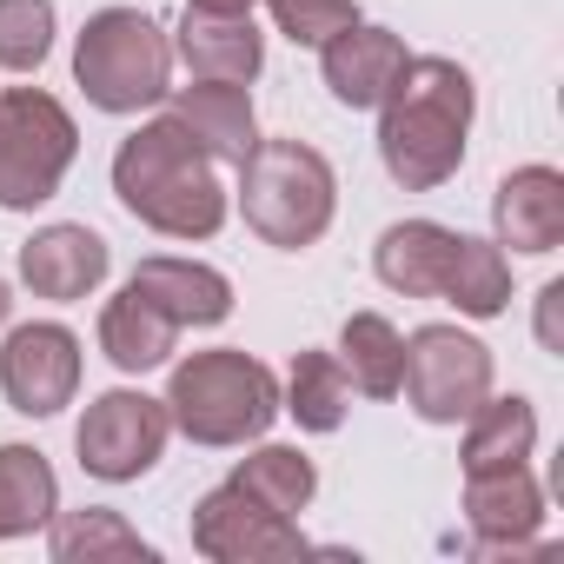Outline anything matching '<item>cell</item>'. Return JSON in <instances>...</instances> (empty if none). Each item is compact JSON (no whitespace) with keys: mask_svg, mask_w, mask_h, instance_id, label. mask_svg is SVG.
Returning a JSON list of instances; mask_svg holds the SVG:
<instances>
[{"mask_svg":"<svg viewBox=\"0 0 564 564\" xmlns=\"http://www.w3.org/2000/svg\"><path fill=\"white\" fill-rule=\"evenodd\" d=\"M471 113H478L471 74L445 54H412L399 87L379 100V160H386L392 186L438 193L465 166Z\"/></svg>","mask_w":564,"mask_h":564,"instance_id":"obj_1","label":"cell"},{"mask_svg":"<svg viewBox=\"0 0 564 564\" xmlns=\"http://www.w3.org/2000/svg\"><path fill=\"white\" fill-rule=\"evenodd\" d=\"M127 286H140L180 333L186 326H226L232 319V279L206 259H173V252H153L133 265Z\"/></svg>","mask_w":564,"mask_h":564,"instance_id":"obj_17","label":"cell"},{"mask_svg":"<svg viewBox=\"0 0 564 564\" xmlns=\"http://www.w3.org/2000/svg\"><path fill=\"white\" fill-rule=\"evenodd\" d=\"M232 485L246 498H259L265 511H279V518H300L319 498V465L300 445H259L252 438V452L232 465Z\"/></svg>","mask_w":564,"mask_h":564,"instance_id":"obj_22","label":"cell"},{"mask_svg":"<svg viewBox=\"0 0 564 564\" xmlns=\"http://www.w3.org/2000/svg\"><path fill=\"white\" fill-rule=\"evenodd\" d=\"M47 551L54 564H100V557H140L153 564V544L107 505H87V511H54L47 518Z\"/></svg>","mask_w":564,"mask_h":564,"instance_id":"obj_24","label":"cell"},{"mask_svg":"<svg viewBox=\"0 0 564 564\" xmlns=\"http://www.w3.org/2000/svg\"><path fill=\"white\" fill-rule=\"evenodd\" d=\"M54 0H0V74H41L54 54Z\"/></svg>","mask_w":564,"mask_h":564,"instance_id":"obj_27","label":"cell"},{"mask_svg":"<svg viewBox=\"0 0 564 564\" xmlns=\"http://www.w3.org/2000/svg\"><path fill=\"white\" fill-rule=\"evenodd\" d=\"M61 511V478L47 465V452L34 445H0V544L47 531V518Z\"/></svg>","mask_w":564,"mask_h":564,"instance_id":"obj_21","label":"cell"},{"mask_svg":"<svg viewBox=\"0 0 564 564\" xmlns=\"http://www.w3.org/2000/svg\"><path fill=\"white\" fill-rule=\"evenodd\" d=\"M74 87L87 107L127 120L173 94V34L147 8H100L74 41Z\"/></svg>","mask_w":564,"mask_h":564,"instance_id":"obj_5","label":"cell"},{"mask_svg":"<svg viewBox=\"0 0 564 564\" xmlns=\"http://www.w3.org/2000/svg\"><path fill=\"white\" fill-rule=\"evenodd\" d=\"M239 213L265 246L306 252L339 213V173L306 140H252V153L239 160Z\"/></svg>","mask_w":564,"mask_h":564,"instance_id":"obj_4","label":"cell"},{"mask_svg":"<svg viewBox=\"0 0 564 564\" xmlns=\"http://www.w3.org/2000/svg\"><path fill=\"white\" fill-rule=\"evenodd\" d=\"M173 120L193 133V147L213 160V166H239L259 140V120H252V94L239 80H193V87H173L166 94Z\"/></svg>","mask_w":564,"mask_h":564,"instance_id":"obj_16","label":"cell"},{"mask_svg":"<svg viewBox=\"0 0 564 564\" xmlns=\"http://www.w3.org/2000/svg\"><path fill=\"white\" fill-rule=\"evenodd\" d=\"M339 366L352 392L366 399H399V366H405V333L386 313H352L339 326Z\"/></svg>","mask_w":564,"mask_h":564,"instance_id":"obj_26","label":"cell"},{"mask_svg":"<svg viewBox=\"0 0 564 564\" xmlns=\"http://www.w3.org/2000/svg\"><path fill=\"white\" fill-rule=\"evenodd\" d=\"M279 412L300 432H339L352 412V379H346L339 352H300L286 386H279Z\"/></svg>","mask_w":564,"mask_h":564,"instance_id":"obj_23","label":"cell"},{"mask_svg":"<svg viewBox=\"0 0 564 564\" xmlns=\"http://www.w3.org/2000/svg\"><path fill=\"white\" fill-rule=\"evenodd\" d=\"M405 41L392 28H372V21H352L346 34H333L319 47V74H326V94L352 113H379V100L399 87L405 74Z\"/></svg>","mask_w":564,"mask_h":564,"instance_id":"obj_12","label":"cell"},{"mask_svg":"<svg viewBox=\"0 0 564 564\" xmlns=\"http://www.w3.org/2000/svg\"><path fill=\"white\" fill-rule=\"evenodd\" d=\"M399 392L425 425H465L471 405L491 392V346L465 326H419L405 339Z\"/></svg>","mask_w":564,"mask_h":564,"instance_id":"obj_7","label":"cell"},{"mask_svg":"<svg viewBox=\"0 0 564 564\" xmlns=\"http://www.w3.org/2000/svg\"><path fill=\"white\" fill-rule=\"evenodd\" d=\"M107 272H113V252L94 226L80 219H54L41 226L34 239H21V286L34 300H54V306H80L107 286Z\"/></svg>","mask_w":564,"mask_h":564,"instance_id":"obj_11","label":"cell"},{"mask_svg":"<svg viewBox=\"0 0 564 564\" xmlns=\"http://www.w3.org/2000/svg\"><path fill=\"white\" fill-rule=\"evenodd\" d=\"M531 445H538V412L524 392L511 399H478L471 419H465V471H505V465H531Z\"/></svg>","mask_w":564,"mask_h":564,"instance_id":"obj_20","label":"cell"},{"mask_svg":"<svg viewBox=\"0 0 564 564\" xmlns=\"http://www.w3.org/2000/svg\"><path fill=\"white\" fill-rule=\"evenodd\" d=\"M491 239L511 246V252H557L564 246V173L531 160V166H511L491 193Z\"/></svg>","mask_w":564,"mask_h":564,"instance_id":"obj_13","label":"cell"},{"mask_svg":"<svg viewBox=\"0 0 564 564\" xmlns=\"http://www.w3.org/2000/svg\"><path fill=\"white\" fill-rule=\"evenodd\" d=\"M173 346H180V326H173L140 286H120V293L100 306V352H107L127 379L160 372V366L173 359Z\"/></svg>","mask_w":564,"mask_h":564,"instance_id":"obj_19","label":"cell"},{"mask_svg":"<svg viewBox=\"0 0 564 564\" xmlns=\"http://www.w3.org/2000/svg\"><path fill=\"white\" fill-rule=\"evenodd\" d=\"M186 8H219V14H252V0H186Z\"/></svg>","mask_w":564,"mask_h":564,"instance_id":"obj_30","label":"cell"},{"mask_svg":"<svg viewBox=\"0 0 564 564\" xmlns=\"http://www.w3.org/2000/svg\"><path fill=\"white\" fill-rule=\"evenodd\" d=\"M113 199L160 239H213L232 213L226 186H219V166L193 147V133L160 113V120H140L120 153H113Z\"/></svg>","mask_w":564,"mask_h":564,"instance_id":"obj_2","label":"cell"},{"mask_svg":"<svg viewBox=\"0 0 564 564\" xmlns=\"http://www.w3.org/2000/svg\"><path fill=\"white\" fill-rule=\"evenodd\" d=\"M465 524L478 551H531L544 524V485L531 478V465L465 471Z\"/></svg>","mask_w":564,"mask_h":564,"instance_id":"obj_14","label":"cell"},{"mask_svg":"<svg viewBox=\"0 0 564 564\" xmlns=\"http://www.w3.org/2000/svg\"><path fill=\"white\" fill-rule=\"evenodd\" d=\"M557 300H564V286L551 279V286L538 293V339H544V352H564V346H557Z\"/></svg>","mask_w":564,"mask_h":564,"instance_id":"obj_29","label":"cell"},{"mask_svg":"<svg viewBox=\"0 0 564 564\" xmlns=\"http://www.w3.org/2000/svg\"><path fill=\"white\" fill-rule=\"evenodd\" d=\"M166 419H173V432H186L206 452L252 445L279 419V379H272L265 359H252L239 346L193 352L166 379Z\"/></svg>","mask_w":564,"mask_h":564,"instance_id":"obj_3","label":"cell"},{"mask_svg":"<svg viewBox=\"0 0 564 564\" xmlns=\"http://www.w3.org/2000/svg\"><path fill=\"white\" fill-rule=\"evenodd\" d=\"M438 300L458 306V319H498L511 306V259H505V246L458 232V252H452V272H445Z\"/></svg>","mask_w":564,"mask_h":564,"instance_id":"obj_25","label":"cell"},{"mask_svg":"<svg viewBox=\"0 0 564 564\" xmlns=\"http://www.w3.org/2000/svg\"><path fill=\"white\" fill-rule=\"evenodd\" d=\"M74 153H80V127L47 87L0 94V213L47 206L61 193Z\"/></svg>","mask_w":564,"mask_h":564,"instance_id":"obj_6","label":"cell"},{"mask_svg":"<svg viewBox=\"0 0 564 564\" xmlns=\"http://www.w3.org/2000/svg\"><path fill=\"white\" fill-rule=\"evenodd\" d=\"M193 551L213 564H272V557H300L306 531H300V518L265 511L259 498H246L226 478L193 505Z\"/></svg>","mask_w":564,"mask_h":564,"instance_id":"obj_10","label":"cell"},{"mask_svg":"<svg viewBox=\"0 0 564 564\" xmlns=\"http://www.w3.org/2000/svg\"><path fill=\"white\" fill-rule=\"evenodd\" d=\"M173 438V419H166V399H147L133 386H113L100 392L80 425H74V452H80V471L100 478V485H133L160 465Z\"/></svg>","mask_w":564,"mask_h":564,"instance_id":"obj_8","label":"cell"},{"mask_svg":"<svg viewBox=\"0 0 564 564\" xmlns=\"http://www.w3.org/2000/svg\"><path fill=\"white\" fill-rule=\"evenodd\" d=\"M173 61L193 80H259L265 67V34L252 14H219V8H186V21L173 28Z\"/></svg>","mask_w":564,"mask_h":564,"instance_id":"obj_15","label":"cell"},{"mask_svg":"<svg viewBox=\"0 0 564 564\" xmlns=\"http://www.w3.org/2000/svg\"><path fill=\"white\" fill-rule=\"evenodd\" d=\"M8 313H14V300H8V279H0V326H8Z\"/></svg>","mask_w":564,"mask_h":564,"instance_id":"obj_31","label":"cell"},{"mask_svg":"<svg viewBox=\"0 0 564 564\" xmlns=\"http://www.w3.org/2000/svg\"><path fill=\"white\" fill-rule=\"evenodd\" d=\"M458 232L438 219H392L372 246V272L379 286H392L399 300H438L445 293V272H452Z\"/></svg>","mask_w":564,"mask_h":564,"instance_id":"obj_18","label":"cell"},{"mask_svg":"<svg viewBox=\"0 0 564 564\" xmlns=\"http://www.w3.org/2000/svg\"><path fill=\"white\" fill-rule=\"evenodd\" d=\"M80 392V339L61 319H28L0 339V399L21 419H54Z\"/></svg>","mask_w":564,"mask_h":564,"instance_id":"obj_9","label":"cell"},{"mask_svg":"<svg viewBox=\"0 0 564 564\" xmlns=\"http://www.w3.org/2000/svg\"><path fill=\"white\" fill-rule=\"evenodd\" d=\"M265 14H272V28L286 34L293 47H326L333 34H346L352 21H366L352 0H265Z\"/></svg>","mask_w":564,"mask_h":564,"instance_id":"obj_28","label":"cell"}]
</instances>
